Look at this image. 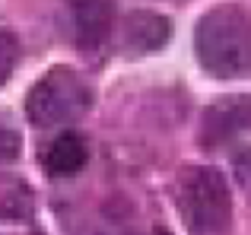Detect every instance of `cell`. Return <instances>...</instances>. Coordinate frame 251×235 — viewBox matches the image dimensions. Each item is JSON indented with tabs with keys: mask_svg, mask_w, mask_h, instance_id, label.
Instances as JSON below:
<instances>
[{
	"mask_svg": "<svg viewBox=\"0 0 251 235\" xmlns=\"http://www.w3.org/2000/svg\"><path fill=\"white\" fill-rule=\"evenodd\" d=\"M248 127H251V95H226V99L213 102L203 112L201 140L213 149V146L232 140L235 134H242Z\"/></svg>",
	"mask_w": 251,
	"mask_h": 235,
	"instance_id": "5b68a950",
	"label": "cell"
},
{
	"mask_svg": "<svg viewBox=\"0 0 251 235\" xmlns=\"http://www.w3.org/2000/svg\"><path fill=\"white\" fill-rule=\"evenodd\" d=\"M19 61V38L10 29H0V86L13 76Z\"/></svg>",
	"mask_w": 251,
	"mask_h": 235,
	"instance_id": "ba28073f",
	"label": "cell"
},
{
	"mask_svg": "<svg viewBox=\"0 0 251 235\" xmlns=\"http://www.w3.org/2000/svg\"><path fill=\"white\" fill-rule=\"evenodd\" d=\"M169 19L150 10H134L121 25V51L127 57H143L169 42Z\"/></svg>",
	"mask_w": 251,
	"mask_h": 235,
	"instance_id": "8992f818",
	"label": "cell"
},
{
	"mask_svg": "<svg viewBox=\"0 0 251 235\" xmlns=\"http://www.w3.org/2000/svg\"><path fill=\"white\" fill-rule=\"evenodd\" d=\"M235 172H239V178L245 181V185H251V149L242 156H235Z\"/></svg>",
	"mask_w": 251,
	"mask_h": 235,
	"instance_id": "30bf717a",
	"label": "cell"
},
{
	"mask_svg": "<svg viewBox=\"0 0 251 235\" xmlns=\"http://www.w3.org/2000/svg\"><path fill=\"white\" fill-rule=\"evenodd\" d=\"M178 210L191 235L232 232V197L220 168H188L178 181Z\"/></svg>",
	"mask_w": 251,
	"mask_h": 235,
	"instance_id": "7a4b0ae2",
	"label": "cell"
},
{
	"mask_svg": "<svg viewBox=\"0 0 251 235\" xmlns=\"http://www.w3.org/2000/svg\"><path fill=\"white\" fill-rule=\"evenodd\" d=\"M92 105V89L89 83L76 73L74 67H51L35 80L25 99V115L38 127H54V124L76 121L80 115L89 112Z\"/></svg>",
	"mask_w": 251,
	"mask_h": 235,
	"instance_id": "3957f363",
	"label": "cell"
},
{
	"mask_svg": "<svg viewBox=\"0 0 251 235\" xmlns=\"http://www.w3.org/2000/svg\"><path fill=\"white\" fill-rule=\"evenodd\" d=\"M16 153H19V137L13 134V130H3V127H0V162L13 159Z\"/></svg>",
	"mask_w": 251,
	"mask_h": 235,
	"instance_id": "9c48e42d",
	"label": "cell"
},
{
	"mask_svg": "<svg viewBox=\"0 0 251 235\" xmlns=\"http://www.w3.org/2000/svg\"><path fill=\"white\" fill-rule=\"evenodd\" d=\"M86 159H89L86 140L80 134H74V130L54 137L48 143V149L42 153V165L51 178H70V175H76L86 165Z\"/></svg>",
	"mask_w": 251,
	"mask_h": 235,
	"instance_id": "52a82bcc",
	"label": "cell"
},
{
	"mask_svg": "<svg viewBox=\"0 0 251 235\" xmlns=\"http://www.w3.org/2000/svg\"><path fill=\"white\" fill-rule=\"evenodd\" d=\"M67 16L80 51H99L108 45L115 25L111 0H67Z\"/></svg>",
	"mask_w": 251,
	"mask_h": 235,
	"instance_id": "277c9868",
	"label": "cell"
},
{
	"mask_svg": "<svg viewBox=\"0 0 251 235\" xmlns=\"http://www.w3.org/2000/svg\"><path fill=\"white\" fill-rule=\"evenodd\" d=\"M194 54L216 80H235L251 73V10L239 3H220L194 25Z\"/></svg>",
	"mask_w": 251,
	"mask_h": 235,
	"instance_id": "6da1fadb",
	"label": "cell"
}]
</instances>
